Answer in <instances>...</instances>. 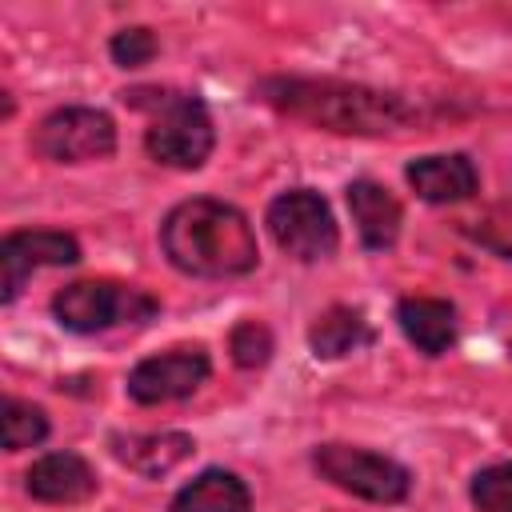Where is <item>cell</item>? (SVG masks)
Here are the masks:
<instances>
[{"instance_id":"8992f818","label":"cell","mask_w":512,"mask_h":512,"mask_svg":"<svg viewBox=\"0 0 512 512\" xmlns=\"http://www.w3.org/2000/svg\"><path fill=\"white\" fill-rule=\"evenodd\" d=\"M268 232L272 240L296 260H324L336 252V220L320 192L292 188L268 204Z\"/></svg>"},{"instance_id":"277c9868","label":"cell","mask_w":512,"mask_h":512,"mask_svg":"<svg viewBox=\"0 0 512 512\" xmlns=\"http://www.w3.org/2000/svg\"><path fill=\"white\" fill-rule=\"evenodd\" d=\"M156 296L116 284V280H76L56 292L52 312L68 332H104L120 324H148L156 316Z\"/></svg>"},{"instance_id":"9a60e30c","label":"cell","mask_w":512,"mask_h":512,"mask_svg":"<svg viewBox=\"0 0 512 512\" xmlns=\"http://www.w3.org/2000/svg\"><path fill=\"white\" fill-rule=\"evenodd\" d=\"M248 488L224 468H208L192 484H184L172 500V512H248Z\"/></svg>"},{"instance_id":"d6986e66","label":"cell","mask_w":512,"mask_h":512,"mask_svg":"<svg viewBox=\"0 0 512 512\" xmlns=\"http://www.w3.org/2000/svg\"><path fill=\"white\" fill-rule=\"evenodd\" d=\"M228 348H232V360H236L240 368H260V364H268V356H272V332H268L260 320H244V324L232 328Z\"/></svg>"},{"instance_id":"7a4b0ae2","label":"cell","mask_w":512,"mask_h":512,"mask_svg":"<svg viewBox=\"0 0 512 512\" xmlns=\"http://www.w3.org/2000/svg\"><path fill=\"white\" fill-rule=\"evenodd\" d=\"M164 256L192 276H240L260 260L256 232L248 216L224 200H184L168 212L160 228Z\"/></svg>"},{"instance_id":"2e32d148","label":"cell","mask_w":512,"mask_h":512,"mask_svg":"<svg viewBox=\"0 0 512 512\" xmlns=\"http://www.w3.org/2000/svg\"><path fill=\"white\" fill-rule=\"evenodd\" d=\"M368 340V324L360 312L352 308H328L324 316H316V324L308 328V344L320 360H336L348 356L352 348H360Z\"/></svg>"},{"instance_id":"8fae6325","label":"cell","mask_w":512,"mask_h":512,"mask_svg":"<svg viewBox=\"0 0 512 512\" xmlns=\"http://www.w3.org/2000/svg\"><path fill=\"white\" fill-rule=\"evenodd\" d=\"M112 452L132 472L160 480V476L176 472L196 452V444L184 432H152V436H112Z\"/></svg>"},{"instance_id":"ac0fdd59","label":"cell","mask_w":512,"mask_h":512,"mask_svg":"<svg viewBox=\"0 0 512 512\" xmlns=\"http://www.w3.org/2000/svg\"><path fill=\"white\" fill-rule=\"evenodd\" d=\"M476 512H512V464H492L472 476Z\"/></svg>"},{"instance_id":"30bf717a","label":"cell","mask_w":512,"mask_h":512,"mask_svg":"<svg viewBox=\"0 0 512 512\" xmlns=\"http://www.w3.org/2000/svg\"><path fill=\"white\" fill-rule=\"evenodd\" d=\"M24 484L44 504H80L96 492V472L76 452H52L28 468Z\"/></svg>"},{"instance_id":"52a82bcc","label":"cell","mask_w":512,"mask_h":512,"mask_svg":"<svg viewBox=\"0 0 512 512\" xmlns=\"http://www.w3.org/2000/svg\"><path fill=\"white\" fill-rule=\"evenodd\" d=\"M32 148L56 164L104 160L116 148V124L108 112H96V108H56L52 116L40 120Z\"/></svg>"},{"instance_id":"9c48e42d","label":"cell","mask_w":512,"mask_h":512,"mask_svg":"<svg viewBox=\"0 0 512 512\" xmlns=\"http://www.w3.org/2000/svg\"><path fill=\"white\" fill-rule=\"evenodd\" d=\"M80 244L64 232H12L0 244V268H4V300H16L28 272L48 264H76Z\"/></svg>"},{"instance_id":"4fadbf2b","label":"cell","mask_w":512,"mask_h":512,"mask_svg":"<svg viewBox=\"0 0 512 512\" xmlns=\"http://www.w3.org/2000/svg\"><path fill=\"white\" fill-rule=\"evenodd\" d=\"M408 184L432 200V204H452L476 192V168L468 156L452 152V156H420L408 164Z\"/></svg>"},{"instance_id":"ba28073f","label":"cell","mask_w":512,"mask_h":512,"mask_svg":"<svg viewBox=\"0 0 512 512\" xmlns=\"http://www.w3.org/2000/svg\"><path fill=\"white\" fill-rule=\"evenodd\" d=\"M208 376V356L204 348H172L160 356H148L132 368L128 376V396L140 404H164V400H180L188 392H196Z\"/></svg>"},{"instance_id":"e0dca14e","label":"cell","mask_w":512,"mask_h":512,"mask_svg":"<svg viewBox=\"0 0 512 512\" xmlns=\"http://www.w3.org/2000/svg\"><path fill=\"white\" fill-rule=\"evenodd\" d=\"M44 436H48V420L36 404L4 400V448L8 452H24V448L40 444Z\"/></svg>"},{"instance_id":"7c38bea8","label":"cell","mask_w":512,"mask_h":512,"mask_svg":"<svg viewBox=\"0 0 512 512\" xmlns=\"http://www.w3.org/2000/svg\"><path fill=\"white\" fill-rule=\"evenodd\" d=\"M348 208L360 228V240L368 248H392L400 236V204L396 196L376 180H352L348 184Z\"/></svg>"},{"instance_id":"6da1fadb","label":"cell","mask_w":512,"mask_h":512,"mask_svg":"<svg viewBox=\"0 0 512 512\" xmlns=\"http://www.w3.org/2000/svg\"><path fill=\"white\" fill-rule=\"evenodd\" d=\"M260 100H268L272 108L308 120L316 128L328 132H344V136H384V132H400L416 120V108L392 92H376L364 84H344V80H264Z\"/></svg>"},{"instance_id":"5bb4252c","label":"cell","mask_w":512,"mask_h":512,"mask_svg":"<svg viewBox=\"0 0 512 512\" xmlns=\"http://www.w3.org/2000/svg\"><path fill=\"white\" fill-rule=\"evenodd\" d=\"M396 320H400L404 336H408L420 352H428V356L448 352V348H452V340H456V312H452V304H448V300L408 296V300H400Z\"/></svg>"},{"instance_id":"ffe728a7","label":"cell","mask_w":512,"mask_h":512,"mask_svg":"<svg viewBox=\"0 0 512 512\" xmlns=\"http://www.w3.org/2000/svg\"><path fill=\"white\" fill-rule=\"evenodd\" d=\"M108 48H112V60L120 68H140V64H148L156 56V36L148 28H124V32L112 36Z\"/></svg>"},{"instance_id":"3957f363","label":"cell","mask_w":512,"mask_h":512,"mask_svg":"<svg viewBox=\"0 0 512 512\" xmlns=\"http://www.w3.org/2000/svg\"><path fill=\"white\" fill-rule=\"evenodd\" d=\"M128 104L152 108V128L144 136L148 156L168 168H200L212 152V120L208 108L188 92H124Z\"/></svg>"},{"instance_id":"5b68a950","label":"cell","mask_w":512,"mask_h":512,"mask_svg":"<svg viewBox=\"0 0 512 512\" xmlns=\"http://www.w3.org/2000/svg\"><path fill=\"white\" fill-rule=\"evenodd\" d=\"M312 464L336 488H344L352 496H364V500H376V504H396L412 488V476H408L404 464H396L380 452L352 448V444H320Z\"/></svg>"}]
</instances>
